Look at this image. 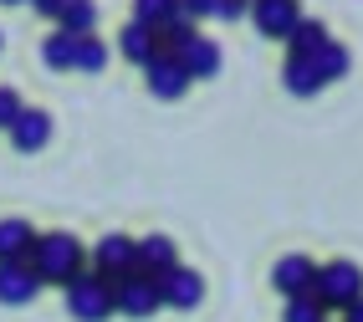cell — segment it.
I'll use <instances>...</instances> for the list:
<instances>
[{"mask_svg": "<svg viewBox=\"0 0 363 322\" xmlns=\"http://www.w3.org/2000/svg\"><path fill=\"white\" fill-rule=\"evenodd\" d=\"M26 266L36 271V282H41V287H62V292H67V287L87 271V251H82V240H77V235H67V231H46V235L31 240Z\"/></svg>", "mask_w": 363, "mask_h": 322, "instance_id": "1", "label": "cell"}, {"mask_svg": "<svg viewBox=\"0 0 363 322\" xmlns=\"http://www.w3.org/2000/svg\"><path fill=\"white\" fill-rule=\"evenodd\" d=\"M312 302H318L323 312H348L358 296H363V271L353 261H328L318 266V277H312Z\"/></svg>", "mask_w": 363, "mask_h": 322, "instance_id": "2", "label": "cell"}, {"mask_svg": "<svg viewBox=\"0 0 363 322\" xmlns=\"http://www.w3.org/2000/svg\"><path fill=\"white\" fill-rule=\"evenodd\" d=\"M67 312L77 322H108L113 317V282L98 277V271H82V277L67 287Z\"/></svg>", "mask_w": 363, "mask_h": 322, "instance_id": "3", "label": "cell"}, {"mask_svg": "<svg viewBox=\"0 0 363 322\" xmlns=\"http://www.w3.org/2000/svg\"><path fill=\"white\" fill-rule=\"evenodd\" d=\"M159 307H164V296H159V277L128 271V277H118V282H113V312H123V317L143 322V317H154Z\"/></svg>", "mask_w": 363, "mask_h": 322, "instance_id": "4", "label": "cell"}, {"mask_svg": "<svg viewBox=\"0 0 363 322\" xmlns=\"http://www.w3.org/2000/svg\"><path fill=\"white\" fill-rule=\"evenodd\" d=\"M159 296H164V307H174V312H195L205 302V277L189 271V266H174V271L159 277Z\"/></svg>", "mask_w": 363, "mask_h": 322, "instance_id": "5", "label": "cell"}, {"mask_svg": "<svg viewBox=\"0 0 363 322\" xmlns=\"http://www.w3.org/2000/svg\"><path fill=\"white\" fill-rule=\"evenodd\" d=\"M143 82H149V92L164 97V103H179V97L189 92V72L169 57V52H159V57L143 62Z\"/></svg>", "mask_w": 363, "mask_h": 322, "instance_id": "6", "label": "cell"}, {"mask_svg": "<svg viewBox=\"0 0 363 322\" xmlns=\"http://www.w3.org/2000/svg\"><path fill=\"white\" fill-rule=\"evenodd\" d=\"M251 21H256L261 36L286 41V36H292V26L302 21V6H297V0H251Z\"/></svg>", "mask_w": 363, "mask_h": 322, "instance_id": "7", "label": "cell"}, {"mask_svg": "<svg viewBox=\"0 0 363 322\" xmlns=\"http://www.w3.org/2000/svg\"><path fill=\"white\" fill-rule=\"evenodd\" d=\"M312 277H318V261L302 256V251H286L277 266H272V287L281 296H307L312 292Z\"/></svg>", "mask_w": 363, "mask_h": 322, "instance_id": "8", "label": "cell"}, {"mask_svg": "<svg viewBox=\"0 0 363 322\" xmlns=\"http://www.w3.org/2000/svg\"><path fill=\"white\" fill-rule=\"evenodd\" d=\"M92 271L98 277H108V282H118V277H128L133 271V235H103L98 245H92Z\"/></svg>", "mask_w": 363, "mask_h": 322, "instance_id": "9", "label": "cell"}, {"mask_svg": "<svg viewBox=\"0 0 363 322\" xmlns=\"http://www.w3.org/2000/svg\"><path fill=\"white\" fill-rule=\"evenodd\" d=\"M36 292H41V282L26 261H0V307H26V302H36Z\"/></svg>", "mask_w": 363, "mask_h": 322, "instance_id": "10", "label": "cell"}, {"mask_svg": "<svg viewBox=\"0 0 363 322\" xmlns=\"http://www.w3.org/2000/svg\"><path fill=\"white\" fill-rule=\"evenodd\" d=\"M11 143H16V154H41V148L52 143V113H46V108H26L11 123Z\"/></svg>", "mask_w": 363, "mask_h": 322, "instance_id": "11", "label": "cell"}, {"mask_svg": "<svg viewBox=\"0 0 363 322\" xmlns=\"http://www.w3.org/2000/svg\"><path fill=\"white\" fill-rule=\"evenodd\" d=\"M179 266V251L169 235H143L133 240V271H143V277H164V271Z\"/></svg>", "mask_w": 363, "mask_h": 322, "instance_id": "12", "label": "cell"}, {"mask_svg": "<svg viewBox=\"0 0 363 322\" xmlns=\"http://www.w3.org/2000/svg\"><path fill=\"white\" fill-rule=\"evenodd\" d=\"M169 57H174L184 72H189V82H195V77H215V72H220V46H215L210 36H189L184 46H179V52H169Z\"/></svg>", "mask_w": 363, "mask_h": 322, "instance_id": "13", "label": "cell"}, {"mask_svg": "<svg viewBox=\"0 0 363 322\" xmlns=\"http://www.w3.org/2000/svg\"><path fill=\"white\" fill-rule=\"evenodd\" d=\"M118 52H123L133 67H143L149 57H159V36H154V26H143V21H128V26L118 31Z\"/></svg>", "mask_w": 363, "mask_h": 322, "instance_id": "14", "label": "cell"}, {"mask_svg": "<svg viewBox=\"0 0 363 322\" xmlns=\"http://www.w3.org/2000/svg\"><path fill=\"white\" fill-rule=\"evenodd\" d=\"M31 240H36L31 220H21V215L0 220V261H26L31 256Z\"/></svg>", "mask_w": 363, "mask_h": 322, "instance_id": "15", "label": "cell"}, {"mask_svg": "<svg viewBox=\"0 0 363 322\" xmlns=\"http://www.w3.org/2000/svg\"><path fill=\"white\" fill-rule=\"evenodd\" d=\"M281 77H286V92H292V97H312V92H323V87H328L312 57H286Z\"/></svg>", "mask_w": 363, "mask_h": 322, "instance_id": "16", "label": "cell"}, {"mask_svg": "<svg viewBox=\"0 0 363 322\" xmlns=\"http://www.w3.org/2000/svg\"><path fill=\"white\" fill-rule=\"evenodd\" d=\"M77 41H82V36H72V31L57 26L52 36L41 41V62L52 67V72H77Z\"/></svg>", "mask_w": 363, "mask_h": 322, "instance_id": "17", "label": "cell"}, {"mask_svg": "<svg viewBox=\"0 0 363 322\" xmlns=\"http://www.w3.org/2000/svg\"><path fill=\"white\" fill-rule=\"evenodd\" d=\"M328 41H333V36H328L323 21H297L292 36H286V57H318Z\"/></svg>", "mask_w": 363, "mask_h": 322, "instance_id": "18", "label": "cell"}, {"mask_svg": "<svg viewBox=\"0 0 363 322\" xmlns=\"http://www.w3.org/2000/svg\"><path fill=\"white\" fill-rule=\"evenodd\" d=\"M57 26L72 31V36H92V31H98V6H92V0H67L62 16H57Z\"/></svg>", "mask_w": 363, "mask_h": 322, "instance_id": "19", "label": "cell"}, {"mask_svg": "<svg viewBox=\"0 0 363 322\" xmlns=\"http://www.w3.org/2000/svg\"><path fill=\"white\" fill-rule=\"evenodd\" d=\"M108 57H113V52H108V41H103L98 31L77 41V72H87V77H98V72L108 67Z\"/></svg>", "mask_w": 363, "mask_h": 322, "instance_id": "20", "label": "cell"}, {"mask_svg": "<svg viewBox=\"0 0 363 322\" xmlns=\"http://www.w3.org/2000/svg\"><path fill=\"white\" fill-rule=\"evenodd\" d=\"M179 16V0H133V21H143V26H169V21Z\"/></svg>", "mask_w": 363, "mask_h": 322, "instance_id": "21", "label": "cell"}, {"mask_svg": "<svg viewBox=\"0 0 363 322\" xmlns=\"http://www.w3.org/2000/svg\"><path fill=\"white\" fill-rule=\"evenodd\" d=\"M312 62H318L323 82H337V77H348V52H343V46H337V41H328V46H323V52L312 57Z\"/></svg>", "mask_w": 363, "mask_h": 322, "instance_id": "22", "label": "cell"}, {"mask_svg": "<svg viewBox=\"0 0 363 322\" xmlns=\"http://www.w3.org/2000/svg\"><path fill=\"white\" fill-rule=\"evenodd\" d=\"M154 36H159V52H179V46H184L189 36H195V21L174 16V21H169V26H159Z\"/></svg>", "mask_w": 363, "mask_h": 322, "instance_id": "23", "label": "cell"}, {"mask_svg": "<svg viewBox=\"0 0 363 322\" xmlns=\"http://www.w3.org/2000/svg\"><path fill=\"white\" fill-rule=\"evenodd\" d=\"M281 322H328V312L312 302V296H286V312Z\"/></svg>", "mask_w": 363, "mask_h": 322, "instance_id": "24", "label": "cell"}, {"mask_svg": "<svg viewBox=\"0 0 363 322\" xmlns=\"http://www.w3.org/2000/svg\"><path fill=\"white\" fill-rule=\"evenodd\" d=\"M21 113H26V108H21V92H16V87H0V128L11 133V123H16Z\"/></svg>", "mask_w": 363, "mask_h": 322, "instance_id": "25", "label": "cell"}, {"mask_svg": "<svg viewBox=\"0 0 363 322\" xmlns=\"http://www.w3.org/2000/svg\"><path fill=\"white\" fill-rule=\"evenodd\" d=\"M246 16H251V0H215V21H225V26L246 21Z\"/></svg>", "mask_w": 363, "mask_h": 322, "instance_id": "26", "label": "cell"}, {"mask_svg": "<svg viewBox=\"0 0 363 322\" xmlns=\"http://www.w3.org/2000/svg\"><path fill=\"white\" fill-rule=\"evenodd\" d=\"M179 16L184 21H205V16H215V0H179Z\"/></svg>", "mask_w": 363, "mask_h": 322, "instance_id": "27", "label": "cell"}, {"mask_svg": "<svg viewBox=\"0 0 363 322\" xmlns=\"http://www.w3.org/2000/svg\"><path fill=\"white\" fill-rule=\"evenodd\" d=\"M31 6H36V16H46V21H57L67 0H31Z\"/></svg>", "mask_w": 363, "mask_h": 322, "instance_id": "28", "label": "cell"}, {"mask_svg": "<svg viewBox=\"0 0 363 322\" xmlns=\"http://www.w3.org/2000/svg\"><path fill=\"white\" fill-rule=\"evenodd\" d=\"M343 322H363V296H358V302H353V307L343 312Z\"/></svg>", "mask_w": 363, "mask_h": 322, "instance_id": "29", "label": "cell"}, {"mask_svg": "<svg viewBox=\"0 0 363 322\" xmlns=\"http://www.w3.org/2000/svg\"><path fill=\"white\" fill-rule=\"evenodd\" d=\"M0 6H21V0H0Z\"/></svg>", "mask_w": 363, "mask_h": 322, "instance_id": "30", "label": "cell"}]
</instances>
